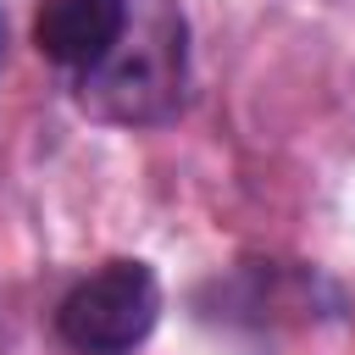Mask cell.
<instances>
[{
    "mask_svg": "<svg viewBox=\"0 0 355 355\" xmlns=\"http://www.w3.org/2000/svg\"><path fill=\"white\" fill-rule=\"evenodd\" d=\"M189 17L183 0H128L116 50L72 83L78 111L111 128H166L189 105Z\"/></svg>",
    "mask_w": 355,
    "mask_h": 355,
    "instance_id": "6da1fadb",
    "label": "cell"
},
{
    "mask_svg": "<svg viewBox=\"0 0 355 355\" xmlns=\"http://www.w3.org/2000/svg\"><path fill=\"white\" fill-rule=\"evenodd\" d=\"M161 322V277L139 255H116L78 277L55 300V338L72 355H128L139 349Z\"/></svg>",
    "mask_w": 355,
    "mask_h": 355,
    "instance_id": "7a4b0ae2",
    "label": "cell"
},
{
    "mask_svg": "<svg viewBox=\"0 0 355 355\" xmlns=\"http://www.w3.org/2000/svg\"><path fill=\"white\" fill-rule=\"evenodd\" d=\"M128 0H44L33 17V50L67 72V83L89 78L122 39Z\"/></svg>",
    "mask_w": 355,
    "mask_h": 355,
    "instance_id": "3957f363",
    "label": "cell"
},
{
    "mask_svg": "<svg viewBox=\"0 0 355 355\" xmlns=\"http://www.w3.org/2000/svg\"><path fill=\"white\" fill-rule=\"evenodd\" d=\"M0 61H6V11H0Z\"/></svg>",
    "mask_w": 355,
    "mask_h": 355,
    "instance_id": "277c9868",
    "label": "cell"
}]
</instances>
